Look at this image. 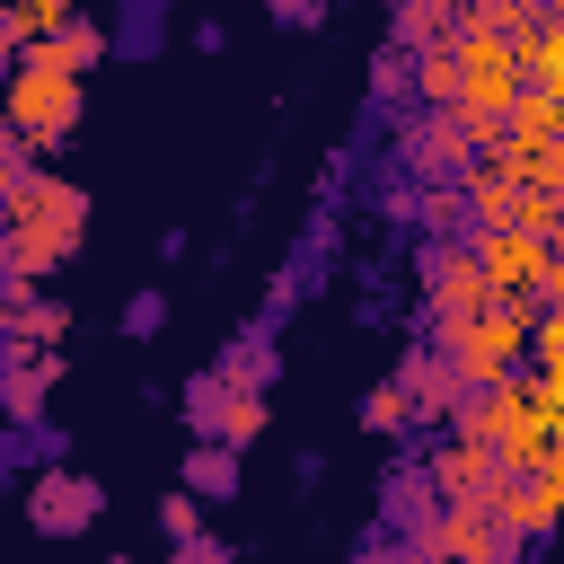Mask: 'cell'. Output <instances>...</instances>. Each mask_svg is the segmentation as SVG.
<instances>
[{
  "label": "cell",
  "mask_w": 564,
  "mask_h": 564,
  "mask_svg": "<svg viewBox=\"0 0 564 564\" xmlns=\"http://www.w3.org/2000/svg\"><path fill=\"white\" fill-rule=\"evenodd\" d=\"M79 115H88V79H79L53 44H26V53L9 62V79H0V123H9V141L44 167V159L79 132Z\"/></svg>",
  "instance_id": "1"
},
{
  "label": "cell",
  "mask_w": 564,
  "mask_h": 564,
  "mask_svg": "<svg viewBox=\"0 0 564 564\" xmlns=\"http://www.w3.org/2000/svg\"><path fill=\"white\" fill-rule=\"evenodd\" d=\"M88 185H70V176H35L9 212H0V238H9V273L18 282H44V273H62L70 256H79V238H88Z\"/></svg>",
  "instance_id": "2"
},
{
  "label": "cell",
  "mask_w": 564,
  "mask_h": 564,
  "mask_svg": "<svg viewBox=\"0 0 564 564\" xmlns=\"http://www.w3.org/2000/svg\"><path fill=\"white\" fill-rule=\"evenodd\" d=\"M529 335H538V308H485V317H467V326H432L423 344L458 370L467 397H485V388H502V379L529 370Z\"/></svg>",
  "instance_id": "3"
},
{
  "label": "cell",
  "mask_w": 564,
  "mask_h": 564,
  "mask_svg": "<svg viewBox=\"0 0 564 564\" xmlns=\"http://www.w3.org/2000/svg\"><path fill=\"white\" fill-rule=\"evenodd\" d=\"M485 159V141L467 132V115L458 106H441V115H397V176L405 185H458L467 167Z\"/></svg>",
  "instance_id": "4"
},
{
  "label": "cell",
  "mask_w": 564,
  "mask_h": 564,
  "mask_svg": "<svg viewBox=\"0 0 564 564\" xmlns=\"http://www.w3.org/2000/svg\"><path fill=\"white\" fill-rule=\"evenodd\" d=\"M414 282H423V335L432 326H467V317H485L494 308V282H485V264H476V247L458 238V247H414Z\"/></svg>",
  "instance_id": "5"
},
{
  "label": "cell",
  "mask_w": 564,
  "mask_h": 564,
  "mask_svg": "<svg viewBox=\"0 0 564 564\" xmlns=\"http://www.w3.org/2000/svg\"><path fill=\"white\" fill-rule=\"evenodd\" d=\"M467 247H476V264H485V282H494V308H538V317H546L555 247H538V238H520V229H476Z\"/></svg>",
  "instance_id": "6"
},
{
  "label": "cell",
  "mask_w": 564,
  "mask_h": 564,
  "mask_svg": "<svg viewBox=\"0 0 564 564\" xmlns=\"http://www.w3.org/2000/svg\"><path fill=\"white\" fill-rule=\"evenodd\" d=\"M388 379L405 388V405H414V423H423L432 441H441V432H458V414H467V388H458V370H449V361H441L423 335L397 352V370H388Z\"/></svg>",
  "instance_id": "7"
},
{
  "label": "cell",
  "mask_w": 564,
  "mask_h": 564,
  "mask_svg": "<svg viewBox=\"0 0 564 564\" xmlns=\"http://www.w3.org/2000/svg\"><path fill=\"white\" fill-rule=\"evenodd\" d=\"M494 520H502L520 546H546V538L564 529V458H546L538 476H511V485L494 494Z\"/></svg>",
  "instance_id": "8"
},
{
  "label": "cell",
  "mask_w": 564,
  "mask_h": 564,
  "mask_svg": "<svg viewBox=\"0 0 564 564\" xmlns=\"http://www.w3.org/2000/svg\"><path fill=\"white\" fill-rule=\"evenodd\" d=\"M423 467H432V485H441V502H494L511 476H502V458L485 449V441H458V432H441V441H423Z\"/></svg>",
  "instance_id": "9"
},
{
  "label": "cell",
  "mask_w": 564,
  "mask_h": 564,
  "mask_svg": "<svg viewBox=\"0 0 564 564\" xmlns=\"http://www.w3.org/2000/svg\"><path fill=\"white\" fill-rule=\"evenodd\" d=\"M106 511V494H97V476H79V467H35V485H26V520L44 529V538H70V529H88Z\"/></svg>",
  "instance_id": "10"
},
{
  "label": "cell",
  "mask_w": 564,
  "mask_h": 564,
  "mask_svg": "<svg viewBox=\"0 0 564 564\" xmlns=\"http://www.w3.org/2000/svg\"><path fill=\"white\" fill-rule=\"evenodd\" d=\"M62 379V352H9L0 344V423L18 432H44V397Z\"/></svg>",
  "instance_id": "11"
},
{
  "label": "cell",
  "mask_w": 564,
  "mask_h": 564,
  "mask_svg": "<svg viewBox=\"0 0 564 564\" xmlns=\"http://www.w3.org/2000/svg\"><path fill=\"white\" fill-rule=\"evenodd\" d=\"M432 520H441V485H432L423 449H405L388 467V538H432Z\"/></svg>",
  "instance_id": "12"
},
{
  "label": "cell",
  "mask_w": 564,
  "mask_h": 564,
  "mask_svg": "<svg viewBox=\"0 0 564 564\" xmlns=\"http://www.w3.org/2000/svg\"><path fill=\"white\" fill-rule=\"evenodd\" d=\"M458 35H467V0H397V26H388L397 53H441Z\"/></svg>",
  "instance_id": "13"
},
{
  "label": "cell",
  "mask_w": 564,
  "mask_h": 564,
  "mask_svg": "<svg viewBox=\"0 0 564 564\" xmlns=\"http://www.w3.org/2000/svg\"><path fill=\"white\" fill-rule=\"evenodd\" d=\"M273 361H282V352H273V317H247V326L229 335V352H220L212 370H220L229 388H256V397H264V379H273Z\"/></svg>",
  "instance_id": "14"
},
{
  "label": "cell",
  "mask_w": 564,
  "mask_h": 564,
  "mask_svg": "<svg viewBox=\"0 0 564 564\" xmlns=\"http://www.w3.org/2000/svg\"><path fill=\"white\" fill-rule=\"evenodd\" d=\"M458 194H467V212H476V229H511V203H520V176H511L502 159H476V167L458 176Z\"/></svg>",
  "instance_id": "15"
},
{
  "label": "cell",
  "mask_w": 564,
  "mask_h": 564,
  "mask_svg": "<svg viewBox=\"0 0 564 564\" xmlns=\"http://www.w3.org/2000/svg\"><path fill=\"white\" fill-rule=\"evenodd\" d=\"M0 344L9 352H53V344H70V308L62 300H26V308L0 317Z\"/></svg>",
  "instance_id": "16"
},
{
  "label": "cell",
  "mask_w": 564,
  "mask_h": 564,
  "mask_svg": "<svg viewBox=\"0 0 564 564\" xmlns=\"http://www.w3.org/2000/svg\"><path fill=\"white\" fill-rule=\"evenodd\" d=\"M555 132H564V97L555 88H520V106L502 115V141L511 150H546Z\"/></svg>",
  "instance_id": "17"
},
{
  "label": "cell",
  "mask_w": 564,
  "mask_h": 564,
  "mask_svg": "<svg viewBox=\"0 0 564 564\" xmlns=\"http://www.w3.org/2000/svg\"><path fill=\"white\" fill-rule=\"evenodd\" d=\"M458 88H467V62H458V44H441V53H414V106H423V115L458 106Z\"/></svg>",
  "instance_id": "18"
},
{
  "label": "cell",
  "mask_w": 564,
  "mask_h": 564,
  "mask_svg": "<svg viewBox=\"0 0 564 564\" xmlns=\"http://www.w3.org/2000/svg\"><path fill=\"white\" fill-rule=\"evenodd\" d=\"M185 494H194V502H229V494H238V449L194 441V449H185Z\"/></svg>",
  "instance_id": "19"
},
{
  "label": "cell",
  "mask_w": 564,
  "mask_h": 564,
  "mask_svg": "<svg viewBox=\"0 0 564 564\" xmlns=\"http://www.w3.org/2000/svg\"><path fill=\"white\" fill-rule=\"evenodd\" d=\"M370 97H379L388 115H414V53L379 44V53H370Z\"/></svg>",
  "instance_id": "20"
},
{
  "label": "cell",
  "mask_w": 564,
  "mask_h": 564,
  "mask_svg": "<svg viewBox=\"0 0 564 564\" xmlns=\"http://www.w3.org/2000/svg\"><path fill=\"white\" fill-rule=\"evenodd\" d=\"M53 53H62V62H70V70H97V62H106V53H115V26H106V18H88V9H79V18H70V26H62V35H53Z\"/></svg>",
  "instance_id": "21"
},
{
  "label": "cell",
  "mask_w": 564,
  "mask_h": 564,
  "mask_svg": "<svg viewBox=\"0 0 564 564\" xmlns=\"http://www.w3.org/2000/svg\"><path fill=\"white\" fill-rule=\"evenodd\" d=\"M220 405H229V379L203 361V370L185 379V432H194V441H212V432H220Z\"/></svg>",
  "instance_id": "22"
},
{
  "label": "cell",
  "mask_w": 564,
  "mask_h": 564,
  "mask_svg": "<svg viewBox=\"0 0 564 564\" xmlns=\"http://www.w3.org/2000/svg\"><path fill=\"white\" fill-rule=\"evenodd\" d=\"M361 432H379V441H405V432H414V405H405L397 379H379V388L361 397Z\"/></svg>",
  "instance_id": "23"
},
{
  "label": "cell",
  "mask_w": 564,
  "mask_h": 564,
  "mask_svg": "<svg viewBox=\"0 0 564 564\" xmlns=\"http://www.w3.org/2000/svg\"><path fill=\"white\" fill-rule=\"evenodd\" d=\"M256 432H264V397H256V388H229V405H220V432H212V441H220V449H247Z\"/></svg>",
  "instance_id": "24"
},
{
  "label": "cell",
  "mask_w": 564,
  "mask_h": 564,
  "mask_svg": "<svg viewBox=\"0 0 564 564\" xmlns=\"http://www.w3.org/2000/svg\"><path fill=\"white\" fill-rule=\"evenodd\" d=\"M70 18H79L70 0H18V35H26V44H53Z\"/></svg>",
  "instance_id": "25"
},
{
  "label": "cell",
  "mask_w": 564,
  "mask_h": 564,
  "mask_svg": "<svg viewBox=\"0 0 564 564\" xmlns=\"http://www.w3.org/2000/svg\"><path fill=\"white\" fill-rule=\"evenodd\" d=\"M159 529H167V546H194V538H203V502H194V494H167V502H159Z\"/></svg>",
  "instance_id": "26"
},
{
  "label": "cell",
  "mask_w": 564,
  "mask_h": 564,
  "mask_svg": "<svg viewBox=\"0 0 564 564\" xmlns=\"http://www.w3.org/2000/svg\"><path fill=\"white\" fill-rule=\"evenodd\" d=\"M352 564H441V555H432L423 538H370V546H361Z\"/></svg>",
  "instance_id": "27"
},
{
  "label": "cell",
  "mask_w": 564,
  "mask_h": 564,
  "mask_svg": "<svg viewBox=\"0 0 564 564\" xmlns=\"http://www.w3.org/2000/svg\"><path fill=\"white\" fill-rule=\"evenodd\" d=\"M115 44L150 53V44H159V9H150V0H132V9H123V26H115Z\"/></svg>",
  "instance_id": "28"
},
{
  "label": "cell",
  "mask_w": 564,
  "mask_h": 564,
  "mask_svg": "<svg viewBox=\"0 0 564 564\" xmlns=\"http://www.w3.org/2000/svg\"><path fill=\"white\" fill-rule=\"evenodd\" d=\"M159 326H167V300L159 291H132L123 300V335H159Z\"/></svg>",
  "instance_id": "29"
},
{
  "label": "cell",
  "mask_w": 564,
  "mask_h": 564,
  "mask_svg": "<svg viewBox=\"0 0 564 564\" xmlns=\"http://www.w3.org/2000/svg\"><path fill=\"white\" fill-rule=\"evenodd\" d=\"M520 194H555V203H564V132H555V141L538 150V176H529Z\"/></svg>",
  "instance_id": "30"
},
{
  "label": "cell",
  "mask_w": 564,
  "mask_h": 564,
  "mask_svg": "<svg viewBox=\"0 0 564 564\" xmlns=\"http://www.w3.org/2000/svg\"><path fill=\"white\" fill-rule=\"evenodd\" d=\"M167 564H238V546H229V538H212V529H203V538H194V546H176V555H167Z\"/></svg>",
  "instance_id": "31"
},
{
  "label": "cell",
  "mask_w": 564,
  "mask_h": 564,
  "mask_svg": "<svg viewBox=\"0 0 564 564\" xmlns=\"http://www.w3.org/2000/svg\"><path fill=\"white\" fill-rule=\"evenodd\" d=\"M273 18H282V26H300V35H308V26H326V9H317V0H273Z\"/></svg>",
  "instance_id": "32"
},
{
  "label": "cell",
  "mask_w": 564,
  "mask_h": 564,
  "mask_svg": "<svg viewBox=\"0 0 564 564\" xmlns=\"http://www.w3.org/2000/svg\"><path fill=\"white\" fill-rule=\"evenodd\" d=\"M555 300H564V256H555V282H546V308H555Z\"/></svg>",
  "instance_id": "33"
},
{
  "label": "cell",
  "mask_w": 564,
  "mask_h": 564,
  "mask_svg": "<svg viewBox=\"0 0 564 564\" xmlns=\"http://www.w3.org/2000/svg\"><path fill=\"white\" fill-rule=\"evenodd\" d=\"M546 26H555V35H564V0H546Z\"/></svg>",
  "instance_id": "34"
},
{
  "label": "cell",
  "mask_w": 564,
  "mask_h": 564,
  "mask_svg": "<svg viewBox=\"0 0 564 564\" xmlns=\"http://www.w3.org/2000/svg\"><path fill=\"white\" fill-rule=\"evenodd\" d=\"M106 564H123V555H106Z\"/></svg>",
  "instance_id": "35"
}]
</instances>
